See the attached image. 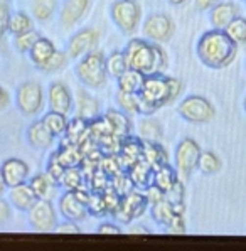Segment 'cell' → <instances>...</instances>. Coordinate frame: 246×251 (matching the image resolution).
<instances>
[{
    "label": "cell",
    "mask_w": 246,
    "mask_h": 251,
    "mask_svg": "<svg viewBox=\"0 0 246 251\" xmlns=\"http://www.w3.org/2000/svg\"><path fill=\"white\" fill-rule=\"evenodd\" d=\"M126 69H128V64H126L123 51H111L106 56V71H108L110 78L118 79Z\"/></svg>",
    "instance_id": "obj_31"
},
{
    "label": "cell",
    "mask_w": 246,
    "mask_h": 251,
    "mask_svg": "<svg viewBox=\"0 0 246 251\" xmlns=\"http://www.w3.org/2000/svg\"><path fill=\"white\" fill-rule=\"evenodd\" d=\"M41 120L44 122V125L48 126V130L54 135L56 138L64 137V135H66L68 125H69L68 115L59 113V111H54V110H49Z\"/></svg>",
    "instance_id": "obj_24"
},
{
    "label": "cell",
    "mask_w": 246,
    "mask_h": 251,
    "mask_svg": "<svg viewBox=\"0 0 246 251\" xmlns=\"http://www.w3.org/2000/svg\"><path fill=\"white\" fill-rule=\"evenodd\" d=\"M57 51L54 42L51 39H48V37H39L37 39L36 44L32 46V49L29 51V57L30 61H32V64L39 69L41 66H44L46 63H48L49 59L52 57V54Z\"/></svg>",
    "instance_id": "obj_20"
},
{
    "label": "cell",
    "mask_w": 246,
    "mask_h": 251,
    "mask_svg": "<svg viewBox=\"0 0 246 251\" xmlns=\"http://www.w3.org/2000/svg\"><path fill=\"white\" fill-rule=\"evenodd\" d=\"M12 219V204L0 198V227L5 226Z\"/></svg>",
    "instance_id": "obj_44"
},
{
    "label": "cell",
    "mask_w": 246,
    "mask_h": 251,
    "mask_svg": "<svg viewBox=\"0 0 246 251\" xmlns=\"http://www.w3.org/2000/svg\"><path fill=\"white\" fill-rule=\"evenodd\" d=\"M201 153V147H199V144L194 138H182L177 144V147H175L174 153L175 169H177L179 176H182L184 179H189L191 174L194 172V169H197Z\"/></svg>",
    "instance_id": "obj_9"
},
{
    "label": "cell",
    "mask_w": 246,
    "mask_h": 251,
    "mask_svg": "<svg viewBox=\"0 0 246 251\" xmlns=\"http://www.w3.org/2000/svg\"><path fill=\"white\" fill-rule=\"evenodd\" d=\"M68 59H69V56H68L66 51H56L54 54H52L51 59H49L44 66L39 68V71H42V73H56V71H59V69H63L64 66H66Z\"/></svg>",
    "instance_id": "obj_40"
},
{
    "label": "cell",
    "mask_w": 246,
    "mask_h": 251,
    "mask_svg": "<svg viewBox=\"0 0 246 251\" xmlns=\"http://www.w3.org/2000/svg\"><path fill=\"white\" fill-rule=\"evenodd\" d=\"M245 2H246V0H245Z\"/></svg>",
    "instance_id": "obj_53"
},
{
    "label": "cell",
    "mask_w": 246,
    "mask_h": 251,
    "mask_svg": "<svg viewBox=\"0 0 246 251\" xmlns=\"http://www.w3.org/2000/svg\"><path fill=\"white\" fill-rule=\"evenodd\" d=\"M99 42V32L93 27H84L79 29L78 32H74L68 39L66 44V52L69 59H79L84 54L95 51L98 48Z\"/></svg>",
    "instance_id": "obj_12"
},
{
    "label": "cell",
    "mask_w": 246,
    "mask_h": 251,
    "mask_svg": "<svg viewBox=\"0 0 246 251\" xmlns=\"http://www.w3.org/2000/svg\"><path fill=\"white\" fill-rule=\"evenodd\" d=\"M144 73L137 71V69L128 68L125 73L117 79L118 84V91H125V93H140L142 86H144V81H145Z\"/></svg>",
    "instance_id": "obj_23"
},
{
    "label": "cell",
    "mask_w": 246,
    "mask_h": 251,
    "mask_svg": "<svg viewBox=\"0 0 246 251\" xmlns=\"http://www.w3.org/2000/svg\"><path fill=\"white\" fill-rule=\"evenodd\" d=\"M9 191V187H7L5 180H3V176H2V171H0V198L2 196H5V192Z\"/></svg>",
    "instance_id": "obj_50"
},
{
    "label": "cell",
    "mask_w": 246,
    "mask_h": 251,
    "mask_svg": "<svg viewBox=\"0 0 246 251\" xmlns=\"http://www.w3.org/2000/svg\"><path fill=\"white\" fill-rule=\"evenodd\" d=\"M96 233L98 234H122L123 231H122V227L118 226V225H115V223H111V221H105V223H101L98 227H96Z\"/></svg>",
    "instance_id": "obj_46"
},
{
    "label": "cell",
    "mask_w": 246,
    "mask_h": 251,
    "mask_svg": "<svg viewBox=\"0 0 246 251\" xmlns=\"http://www.w3.org/2000/svg\"><path fill=\"white\" fill-rule=\"evenodd\" d=\"M0 171H2L3 180H5L9 189L29 182L30 169H29L27 162H24L22 159H17V157L5 159L2 162V165H0Z\"/></svg>",
    "instance_id": "obj_15"
},
{
    "label": "cell",
    "mask_w": 246,
    "mask_h": 251,
    "mask_svg": "<svg viewBox=\"0 0 246 251\" xmlns=\"http://www.w3.org/2000/svg\"><path fill=\"white\" fill-rule=\"evenodd\" d=\"M219 2H222V0H194V5L199 12H204V10H211Z\"/></svg>",
    "instance_id": "obj_47"
},
{
    "label": "cell",
    "mask_w": 246,
    "mask_h": 251,
    "mask_svg": "<svg viewBox=\"0 0 246 251\" xmlns=\"http://www.w3.org/2000/svg\"><path fill=\"white\" fill-rule=\"evenodd\" d=\"M90 5L91 0H66L61 7L59 14L61 25L66 27V29L74 27L86 15V12L90 10Z\"/></svg>",
    "instance_id": "obj_16"
},
{
    "label": "cell",
    "mask_w": 246,
    "mask_h": 251,
    "mask_svg": "<svg viewBox=\"0 0 246 251\" xmlns=\"http://www.w3.org/2000/svg\"><path fill=\"white\" fill-rule=\"evenodd\" d=\"M150 214H152L153 221L159 223V225H162V226H167V227L172 223V219L177 216L175 214V209H174V204L169 202L167 199H162V201H159V202L152 204Z\"/></svg>",
    "instance_id": "obj_28"
},
{
    "label": "cell",
    "mask_w": 246,
    "mask_h": 251,
    "mask_svg": "<svg viewBox=\"0 0 246 251\" xmlns=\"http://www.w3.org/2000/svg\"><path fill=\"white\" fill-rule=\"evenodd\" d=\"M10 5L7 0H0V37H3L9 32V22H10Z\"/></svg>",
    "instance_id": "obj_41"
},
{
    "label": "cell",
    "mask_w": 246,
    "mask_h": 251,
    "mask_svg": "<svg viewBox=\"0 0 246 251\" xmlns=\"http://www.w3.org/2000/svg\"><path fill=\"white\" fill-rule=\"evenodd\" d=\"M125 59L128 68L137 69L144 75H155V73H164L167 68V54L160 46L148 39H135L128 41V44L123 49Z\"/></svg>",
    "instance_id": "obj_3"
},
{
    "label": "cell",
    "mask_w": 246,
    "mask_h": 251,
    "mask_svg": "<svg viewBox=\"0 0 246 251\" xmlns=\"http://www.w3.org/2000/svg\"><path fill=\"white\" fill-rule=\"evenodd\" d=\"M74 71L79 83L86 88H93V90H103L110 78L108 71H106V56L99 49H95V51L79 57Z\"/></svg>",
    "instance_id": "obj_4"
},
{
    "label": "cell",
    "mask_w": 246,
    "mask_h": 251,
    "mask_svg": "<svg viewBox=\"0 0 246 251\" xmlns=\"http://www.w3.org/2000/svg\"><path fill=\"white\" fill-rule=\"evenodd\" d=\"M138 132H140L142 138H145L147 142H159L162 138V125L157 122L155 118H142L138 123Z\"/></svg>",
    "instance_id": "obj_30"
},
{
    "label": "cell",
    "mask_w": 246,
    "mask_h": 251,
    "mask_svg": "<svg viewBox=\"0 0 246 251\" xmlns=\"http://www.w3.org/2000/svg\"><path fill=\"white\" fill-rule=\"evenodd\" d=\"M15 106L24 117H37L44 108V91L36 81H25L15 91Z\"/></svg>",
    "instance_id": "obj_7"
},
{
    "label": "cell",
    "mask_w": 246,
    "mask_h": 251,
    "mask_svg": "<svg viewBox=\"0 0 246 251\" xmlns=\"http://www.w3.org/2000/svg\"><path fill=\"white\" fill-rule=\"evenodd\" d=\"M29 185L32 187V191L36 192V196L39 199H48L51 191L54 189L56 182L48 176V174H37V176L30 177Z\"/></svg>",
    "instance_id": "obj_32"
},
{
    "label": "cell",
    "mask_w": 246,
    "mask_h": 251,
    "mask_svg": "<svg viewBox=\"0 0 246 251\" xmlns=\"http://www.w3.org/2000/svg\"><path fill=\"white\" fill-rule=\"evenodd\" d=\"M37 199L39 198H37L36 192L32 191L29 182L9 189V202L12 204L14 209H17L21 212H27L30 207L36 204Z\"/></svg>",
    "instance_id": "obj_19"
},
{
    "label": "cell",
    "mask_w": 246,
    "mask_h": 251,
    "mask_svg": "<svg viewBox=\"0 0 246 251\" xmlns=\"http://www.w3.org/2000/svg\"><path fill=\"white\" fill-rule=\"evenodd\" d=\"M25 138H27L29 145L36 150H48L54 144V135L48 130L42 120H36L29 125L27 132H25Z\"/></svg>",
    "instance_id": "obj_17"
},
{
    "label": "cell",
    "mask_w": 246,
    "mask_h": 251,
    "mask_svg": "<svg viewBox=\"0 0 246 251\" xmlns=\"http://www.w3.org/2000/svg\"><path fill=\"white\" fill-rule=\"evenodd\" d=\"M182 91V83L177 78L165 76L162 73L147 75L144 81L140 93V111L142 115H153L165 105H171L172 101L179 98Z\"/></svg>",
    "instance_id": "obj_2"
},
{
    "label": "cell",
    "mask_w": 246,
    "mask_h": 251,
    "mask_svg": "<svg viewBox=\"0 0 246 251\" xmlns=\"http://www.w3.org/2000/svg\"><path fill=\"white\" fill-rule=\"evenodd\" d=\"M221 167H222L221 159H219L214 152H211V150L202 152L201 157H199L197 169L204 174V176H214V174H218L219 171H221Z\"/></svg>",
    "instance_id": "obj_34"
},
{
    "label": "cell",
    "mask_w": 246,
    "mask_h": 251,
    "mask_svg": "<svg viewBox=\"0 0 246 251\" xmlns=\"http://www.w3.org/2000/svg\"><path fill=\"white\" fill-rule=\"evenodd\" d=\"M224 30L238 46H246V19L245 17L238 15Z\"/></svg>",
    "instance_id": "obj_38"
},
{
    "label": "cell",
    "mask_w": 246,
    "mask_h": 251,
    "mask_svg": "<svg viewBox=\"0 0 246 251\" xmlns=\"http://www.w3.org/2000/svg\"><path fill=\"white\" fill-rule=\"evenodd\" d=\"M59 184L63 185L66 191H78V189H83V174L78 167L71 165V167H66L63 177H61Z\"/></svg>",
    "instance_id": "obj_36"
},
{
    "label": "cell",
    "mask_w": 246,
    "mask_h": 251,
    "mask_svg": "<svg viewBox=\"0 0 246 251\" xmlns=\"http://www.w3.org/2000/svg\"><path fill=\"white\" fill-rule=\"evenodd\" d=\"M88 201H90V196L83 189L66 191L57 201V209L64 219L81 223L88 218V212H90L88 211Z\"/></svg>",
    "instance_id": "obj_8"
},
{
    "label": "cell",
    "mask_w": 246,
    "mask_h": 251,
    "mask_svg": "<svg viewBox=\"0 0 246 251\" xmlns=\"http://www.w3.org/2000/svg\"><path fill=\"white\" fill-rule=\"evenodd\" d=\"M78 117H83V118H86V120H95L96 117H98V113H99V105H98V101L93 98V96L90 95L88 91H84V90H79L78 93Z\"/></svg>",
    "instance_id": "obj_27"
},
{
    "label": "cell",
    "mask_w": 246,
    "mask_h": 251,
    "mask_svg": "<svg viewBox=\"0 0 246 251\" xmlns=\"http://www.w3.org/2000/svg\"><path fill=\"white\" fill-rule=\"evenodd\" d=\"M57 5H59V0H32L30 2V12L32 17L37 22H48L52 19Z\"/></svg>",
    "instance_id": "obj_26"
},
{
    "label": "cell",
    "mask_w": 246,
    "mask_h": 251,
    "mask_svg": "<svg viewBox=\"0 0 246 251\" xmlns=\"http://www.w3.org/2000/svg\"><path fill=\"white\" fill-rule=\"evenodd\" d=\"M48 105L49 110L69 115L74 110V96L66 84L61 81H54L48 90Z\"/></svg>",
    "instance_id": "obj_13"
},
{
    "label": "cell",
    "mask_w": 246,
    "mask_h": 251,
    "mask_svg": "<svg viewBox=\"0 0 246 251\" xmlns=\"http://www.w3.org/2000/svg\"><path fill=\"white\" fill-rule=\"evenodd\" d=\"M240 15V7L233 2H219L209 10V21L214 29H226Z\"/></svg>",
    "instance_id": "obj_18"
},
{
    "label": "cell",
    "mask_w": 246,
    "mask_h": 251,
    "mask_svg": "<svg viewBox=\"0 0 246 251\" xmlns=\"http://www.w3.org/2000/svg\"><path fill=\"white\" fill-rule=\"evenodd\" d=\"M126 234H150V229H148L147 226H142V225H133V226H128L125 229Z\"/></svg>",
    "instance_id": "obj_48"
},
{
    "label": "cell",
    "mask_w": 246,
    "mask_h": 251,
    "mask_svg": "<svg viewBox=\"0 0 246 251\" xmlns=\"http://www.w3.org/2000/svg\"><path fill=\"white\" fill-rule=\"evenodd\" d=\"M147 206H150V204H148V201L144 194H140V192H130V194L123 196L120 199L117 218L128 225L132 219L144 214Z\"/></svg>",
    "instance_id": "obj_14"
},
{
    "label": "cell",
    "mask_w": 246,
    "mask_h": 251,
    "mask_svg": "<svg viewBox=\"0 0 246 251\" xmlns=\"http://www.w3.org/2000/svg\"><path fill=\"white\" fill-rule=\"evenodd\" d=\"M196 54L204 66L211 69H224L234 61L238 44L226 34L224 29L206 30L196 44Z\"/></svg>",
    "instance_id": "obj_1"
},
{
    "label": "cell",
    "mask_w": 246,
    "mask_h": 251,
    "mask_svg": "<svg viewBox=\"0 0 246 251\" xmlns=\"http://www.w3.org/2000/svg\"><path fill=\"white\" fill-rule=\"evenodd\" d=\"M243 108H245V111H246V96H245V101H243Z\"/></svg>",
    "instance_id": "obj_52"
},
{
    "label": "cell",
    "mask_w": 246,
    "mask_h": 251,
    "mask_svg": "<svg viewBox=\"0 0 246 251\" xmlns=\"http://www.w3.org/2000/svg\"><path fill=\"white\" fill-rule=\"evenodd\" d=\"M187 2H189V0H169V3L174 7H182V5H186Z\"/></svg>",
    "instance_id": "obj_51"
},
{
    "label": "cell",
    "mask_w": 246,
    "mask_h": 251,
    "mask_svg": "<svg viewBox=\"0 0 246 251\" xmlns=\"http://www.w3.org/2000/svg\"><path fill=\"white\" fill-rule=\"evenodd\" d=\"M56 233L59 234H79L81 233V227L76 221H69V219H64V223L56 226Z\"/></svg>",
    "instance_id": "obj_43"
},
{
    "label": "cell",
    "mask_w": 246,
    "mask_h": 251,
    "mask_svg": "<svg viewBox=\"0 0 246 251\" xmlns=\"http://www.w3.org/2000/svg\"><path fill=\"white\" fill-rule=\"evenodd\" d=\"M165 199L172 204H179V202H184V184L177 180V184L171 189V191L165 192Z\"/></svg>",
    "instance_id": "obj_42"
},
{
    "label": "cell",
    "mask_w": 246,
    "mask_h": 251,
    "mask_svg": "<svg viewBox=\"0 0 246 251\" xmlns=\"http://www.w3.org/2000/svg\"><path fill=\"white\" fill-rule=\"evenodd\" d=\"M105 117L108 118L115 137L122 138L130 133V130H132V120H130V115H126L123 110H113V108H110Z\"/></svg>",
    "instance_id": "obj_22"
},
{
    "label": "cell",
    "mask_w": 246,
    "mask_h": 251,
    "mask_svg": "<svg viewBox=\"0 0 246 251\" xmlns=\"http://www.w3.org/2000/svg\"><path fill=\"white\" fill-rule=\"evenodd\" d=\"M110 17L120 32L132 36L142 21V9L137 0H115L110 7Z\"/></svg>",
    "instance_id": "obj_5"
},
{
    "label": "cell",
    "mask_w": 246,
    "mask_h": 251,
    "mask_svg": "<svg viewBox=\"0 0 246 251\" xmlns=\"http://www.w3.org/2000/svg\"><path fill=\"white\" fill-rule=\"evenodd\" d=\"M144 37L155 44H164L172 39L175 32V24L169 15L165 14H152L147 17L142 27Z\"/></svg>",
    "instance_id": "obj_11"
},
{
    "label": "cell",
    "mask_w": 246,
    "mask_h": 251,
    "mask_svg": "<svg viewBox=\"0 0 246 251\" xmlns=\"http://www.w3.org/2000/svg\"><path fill=\"white\" fill-rule=\"evenodd\" d=\"M177 169H172L169 164H162L159 167L153 169V176H152V184H155L160 191L167 192L177 184Z\"/></svg>",
    "instance_id": "obj_21"
},
{
    "label": "cell",
    "mask_w": 246,
    "mask_h": 251,
    "mask_svg": "<svg viewBox=\"0 0 246 251\" xmlns=\"http://www.w3.org/2000/svg\"><path fill=\"white\" fill-rule=\"evenodd\" d=\"M142 155H145L144 159L147 160L153 169L162 164H167V153H165V150L160 147L159 142H147V144H144Z\"/></svg>",
    "instance_id": "obj_29"
},
{
    "label": "cell",
    "mask_w": 246,
    "mask_h": 251,
    "mask_svg": "<svg viewBox=\"0 0 246 251\" xmlns=\"http://www.w3.org/2000/svg\"><path fill=\"white\" fill-rule=\"evenodd\" d=\"M41 37V34L37 30L30 29L27 32H22L19 36H14V48L17 52L21 54H29V51L32 49V46L36 44L37 39Z\"/></svg>",
    "instance_id": "obj_37"
},
{
    "label": "cell",
    "mask_w": 246,
    "mask_h": 251,
    "mask_svg": "<svg viewBox=\"0 0 246 251\" xmlns=\"http://www.w3.org/2000/svg\"><path fill=\"white\" fill-rule=\"evenodd\" d=\"M117 103L120 106V110L125 111L126 115H142L140 111V96L138 93H125L118 91L117 93Z\"/></svg>",
    "instance_id": "obj_33"
},
{
    "label": "cell",
    "mask_w": 246,
    "mask_h": 251,
    "mask_svg": "<svg viewBox=\"0 0 246 251\" xmlns=\"http://www.w3.org/2000/svg\"><path fill=\"white\" fill-rule=\"evenodd\" d=\"M177 113L186 122L201 125V123H209L216 117V108L204 96L191 95L177 105Z\"/></svg>",
    "instance_id": "obj_6"
},
{
    "label": "cell",
    "mask_w": 246,
    "mask_h": 251,
    "mask_svg": "<svg viewBox=\"0 0 246 251\" xmlns=\"http://www.w3.org/2000/svg\"><path fill=\"white\" fill-rule=\"evenodd\" d=\"M88 126H90V120H86L83 117H78V115H76V118H73L71 122H69V125H68L66 135L69 137V140H71V142H79L83 138V135L86 133Z\"/></svg>",
    "instance_id": "obj_39"
},
{
    "label": "cell",
    "mask_w": 246,
    "mask_h": 251,
    "mask_svg": "<svg viewBox=\"0 0 246 251\" xmlns=\"http://www.w3.org/2000/svg\"><path fill=\"white\" fill-rule=\"evenodd\" d=\"M34 29V22L30 19V15L25 12H12L10 15V22H9V34L12 36H19L22 32H27V30Z\"/></svg>",
    "instance_id": "obj_35"
},
{
    "label": "cell",
    "mask_w": 246,
    "mask_h": 251,
    "mask_svg": "<svg viewBox=\"0 0 246 251\" xmlns=\"http://www.w3.org/2000/svg\"><path fill=\"white\" fill-rule=\"evenodd\" d=\"M29 225L34 231L51 233L57 226V212L49 199H37L36 204L27 211Z\"/></svg>",
    "instance_id": "obj_10"
},
{
    "label": "cell",
    "mask_w": 246,
    "mask_h": 251,
    "mask_svg": "<svg viewBox=\"0 0 246 251\" xmlns=\"http://www.w3.org/2000/svg\"><path fill=\"white\" fill-rule=\"evenodd\" d=\"M153 167L145 159L133 162L132 171H130V180L132 184L140 185V187H148L152 184Z\"/></svg>",
    "instance_id": "obj_25"
},
{
    "label": "cell",
    "mask_w": 246,
    "mask_h": 251,
    "mask_svg": "<svg viewBox=\"0 0 246 251\" xmlns=\"http://www.w3.org/2000/svg\"><path fill=\"white\" fill-rule=\"evenodd\" d=\"M147 201H148V204H155V202H159V201H162V199H165V192L164 191H160L159 187H157L155 184H150L147 187Z\"/></svg>",
    "instance_id": "obj_45"
},
{
    "label": "cell",
    "mask_w": 246,
    "mask_h": 251,
    "mask_svg": "<svg viewBox=\"0 0 246 251\" xmlns=\"http://www.w3.org/2000/svg\"><path fill=\"white\" fill-rule=\"evenodd\" d=\"M9 103H10V95H9V91H7L3 86H0V111L5 110V108L9 106Z\"/></svg>",
    "instance_id": "obj_49"
}]
</instances>
